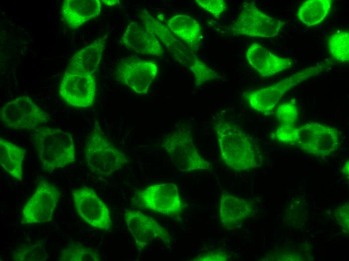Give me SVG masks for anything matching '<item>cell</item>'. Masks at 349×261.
I'll return each instance as SVG.
<instances>
[{
	"mask_svg": "<svg viewBox=\"0 0 349 261\" xmlns=\"http://www.w3.org/2000/svg\"><path fill=\"white\" fill-rule=\"evenodd\" d=\"M103 4H104L106 5L109 6H113L114 5H117V4L119 3V1L117 0H113V1H110V0H103L101 1Z\"/></svg>",
	"mask_w": 349,
	"mask_h": 261,
	"instance_id": "obj_32",
	"label": "cell"
},
{
	"mask_svg": "<svg viewBox=\"0 0 349 261\" xmlns=\"http://www.w3.org/2000/svg\"><path fill=\"white\" fill-rule=\"evenodd\" d=\"M167 27L192 50L200 45L202 31L200 25L193 17L186 15H176L168 20Z\"/></svg>",
	"mask_w": 349,
	"mask_h": 261,
	"instance_id": "obj_21",
	"label": "cell"
},
{
	"mask_svg": "<svg viewBox=\"0 0 349 261\" xmlns=\"http://www.w3.org/2000/svg\"><path fill=\"white\" fill-rule=\"evenodd\" d=\"M342 172L344 174L348 176V160L346 161L343 166Z\"/></svg>",
	"mask_w": 349,
	"mask_h": 261,
	"instance_id": "obj_33",
	"label": "cell"
},
{
	"mask_svg": "<svg viewBox=\"0 0 349 261\" xmlns=\"http://www.w3.org/2000/svg\"><path fill=\"white\" fill-rule=\"evenodd\" d=\"M158 72L156 63L138 58H128L117 67V79L135 92L146 93Z\"/></svg>",
	"mask_w": 349,
	"mask_h": 261,
	"instance_id": "obj_14",
	"label": "cell"
},
{
	"mask_svg": "<svg viewBox=\"0 0 349 261\" xmlns=\"http://www.w3.org/2000/svg\"><path fill=\"white\" fill-rule=\"evenodd\" d=\"M274 136L280 143L297 146L307 154L320 157L333 154L340 143L336 128L316 122L298 126L280 124Z\"/></svg>",
	"mask_w": 349,
	"mask_h": 261,
	"instance_id": "obj_1",
	"label": "cell"
},
{
	"mask_svg": "<svg viewBox=\"0 0 349 261\" xmlns=\"http://www.w3.org/2000/svg\"><path fill=\"white\" fill-rule=\"evenodd\" d=\"M138 16L143 26L162 42L173 57L189 69L199 59L193 51L177 39L167 27L151 16L147 11H139Z\"/></svg>",
	"mask_w": 349,
	"mask_h": 261,
	"instance_id": "obj_15",
	"label": "cell"
},
{
	"mask_svg": "<svg viewBox=\"0 0 349 261\" xmlns=\"http://www.w3.org/2000/svg\"><path fill=\"white\" fill-rule=\"evenodd\" d=\"M101 258L94 249L79 244H69L60 252L59 261H98Z\"/></svg>",
	"mask_w": 349,
	"mask_h": 261,
	"instance_id": "obj_25",
	"label": "cell"
},
{
	"mask_svg": "<svg viewBox=\"0 0 349 261\" xmlns=\"http://www.w3.org/2000/svg\"><path fill=\"white\" fill-rule=\"evenodd\" d=\"M335 217L342 230L345 232H348V203H345L341 206L335 213Z\"/></svg>",
	"mask_w": 349,
	"mask_h": 261,
	"instance_id": "obj_30",
	"label": "cell"
},
{
	"mask_svg": "<svg viewBox=\"0 0 349 261\" xmlns=\"http://www.w3.org/2000/svg\"><path fill=\"white\" fill-rule=\"evenodd\" d=\"M134 199L138 207L166 216L180 215L184 207L178 188L173 183L150 185L137 192Z\"/></svg>",
	"mask_w": 349,
	"mask_h": 261,
	"instance_id": "obj_9",
	"label": "cell"
},
{
	"mask_svg": "<svg viewBox=\"0 0 349 261\" xmlns=\"http://www.w3.org/2000/svg\"><path fill=\"white\" fill-rule=\"evenodd\" d=\"M84 155L88 169L101 177L111 175L128 162L126 155L110 142L98 125L86 140Z\"/></svg>",
	"mask_w": 349,
	"mask_h": 261,
	"instance_id": "obj_4",
	"label": "cell"
},
{
	"mask_svg": "<svg viewBox=\"0 0 349 261\" xmlns=\"http://www.w3.org/2000/svg\"><path fill=\"white\" fill-rule=\"evenodd\" d=\"M61 97L69 105L86 108L92 105L96 94V82L93 74L73 72L67 69L61 82Z\"/></svg>",
	"mask_w": 349,
	"mask_h": 261,
	"instance_id": "obj_12",
	"label": "cell"
},
{
	"mask_svg": "<svg viewBox=\"0 0 349 261\" xmlns=\"http://www.w3.org/2000/svg\"><path fill=\"white\" fill-rule=\"evenodd\" d=\"M124 218L127 229L137 248L141 250L156 239L169 244L171 237L167 230L154 218L134 209L125 210Z\"/></svg>",
	"mask_w": 349,
	"mask_h": 261,
	"instance_id": "obj_13",
	"label": "cell"
},
{
	"mask_svg": "<svg viewBox=\"0 0 349 261\" xmlns=\"http://www.w3.org/2000/svg\"><path fill=\"white\" fill-rule=\"evenodd\" d=\"M297 116L298 108L295 99L280 104L276 111V117L280 124H294Z\"/></svg>",
	"mask_w": 349,
	"mask_h": 261,
	"instance_id": "obj_27",
	"label": "cell"
},
{
	"mask_svg": "<svg viewBox=\"0 0 349 261\" xmlns=\"http://www.w3.org/2000/svg\"><path fill=\"white\" fill-rule=\"evenodd\" d=\"M106 38H98L76 53L67 69L76 72L93 74L98 70L105 45Z\"/></svg>",
	"mask_w": 349,
	"mask_h": 261,
	"instance_id": "obj_20",
	"label": "cell"
},
{
	"mask_svg": "<svg viewBox=\"0 0 349 261\" xmlns=\"http://www.w3.org/2000/svg\"><path fill=\"white\" fill-rule=\"evenodd\" d=\"M101 3L99 0H65L61 8L63 19L71 28L77 29L99 16Z\"/></svg>",
	"mask_w": 349,
	"mask_h": 261,
	"instance_id": "obj_19",
	"label": "cell"
},
{
	"mask_svg": "<svg viewBox=\"0 0 349 261\" xmlns=\"http://www.w3.org/2000/svg\"><path fill=\"white\" fill-rule=\"evenodd\" d=\"M284 25V22L266 14L250 3L243 7L230 26V31L235 35L272 38L279 35Z\"/></svg>",
	"mask_w": 349,
	"mask_h": 261,
	"instance_id": "obj_8",
	"label": "cell"
},
{
	"mask_svg": "<svg viewBox=\"0 0 349 261\" xmlns=\"http://www.w3.org/2000/svg\"><path fill=\"white\" fill-rule=\"evenodd\" d=\"M33 144L42 169L51 172L76 161L72 135L58 128L43 126L35 130Z\"/></svg>",
	"mask_w": 349,
	"mask_h": 261,
	"instance_id": "obj_3",
	"label": "cell"
},
{
	"mask_svg": "<svg viewBox=\"0 0 349 261\" xmlns=\"http://www.w3.org/2000/svg\"><path fill=\"white\" fill-rule=\"evenodd\" d=\"M162 147L181 172L189 173L210 168L209 162L198 152L192 133L185 125L178 126L163 139Z\"/></svg>",
	"mask_w": 349,
	"mask_h": 261,
	"instance_id": "obj_6",
	"label": "cell"
},
{
	"mask_svg": "<svg viewBox=\"0 0 349 261\" xmlns=\"http://www.w3.org/2000/svg\"><path fill=\"white\" fill-rule=\"evenodd\" d=\"M60 195L55 185L41 181L23 208L22 222L34 224L51 221Z\"/></svg>",
	"mask_w": 349,
	"mask_h": 261,
	"instance_id": "obj_11",
	"label": "cell"
},
{
	"mask_svg": "<svg viewBox=\"0 0 349 261\" xmlns=\"http://www.w3.org/2000/svg\"><path fill=\"white\" fill-rule=\"evenodd\" d=\"M332 5L331 0H308L299 7L297 17L306 26L320 24L329 14Z\"/></svg>",
	"mask_w": 349,
	"mask_h": 261,
	"instance_id": "obj_23",
	"label": "cell"
},
{
	"mask_svg": "<svg viewBox=\"0 0 349 261\" xmlns=\"http://www.w3.org/2000/svg\"><path fill=\"white\" fill-rule=\"evenodd\" d=\"M229 258L228 255L224 251H213L202 253L193 258V260H227Z\"/></svg>",
	"mask_w": 349,
	"mask_h": 261,
	"instance_id": "obj_31",
	"label": "cell"
},
{
	"mask_svg": "<svg viewBox=\"0 0 349 261\" xmlns=\"http://www.w3.org/2000/svg\"><path fill=\"white\" fill-rule=\"evenodd\" d=\"M195 2L216 18H218L226 8V2L223 0H196Z\"/></svg>",
	"mask_w": 349,
	"mask_h": 261,
	"instance_id": "obj_29",
	"label": "cell"
},
{
	"mask_svg": "<svg viewBox=\"0 0 349 261\" xmlns=\"http://www.w3.org/2000/svg\"><path fill=\"white\" fill-rule=\"evenodd\" d=\"M249 203L242 198L223 192L221 195L219 216L222 226L229 229L248 218L252 213Z\"/></svg>",
	"mask_w": 349,
	"mask_h": 261,
	"instance_id": "obj_18",
	"label": "cell"
},
{
	"mask_svg": "<svg viewBox=\"0 0 349 261\" xmlns=\"http://www.w3.org/2000/svg\"><path fill=\"white\" fill-rule=\"evenodd\" d=\"M1 121L15 130H36L43 126L49 115L30 97H16L6 103L0 111Z\"/></svg>",
	"mask_w": 349,
	"mask_h": 261,
	"instance_id": "obj_7",
	"label": "cell"
},
{
	"mask_svg": "<svg viewBox=\"0 0 349 261\" xmlns=\"http://www.w3.org/2000/svg\"><path fill=\"white\" fill-rule=\"evenodd\" d=\"M15 261H42L47 259L45 247L42 243L26 244L18 247L13 255Z\"/></svg>",
	"mask_w": 349,
	"mask_h": 261,
	"instance_id": "obj_26",
	"label": "cell"
},
{
	"mask_svg": "<svg viewBox=\"0 0 349 261\" xmlns=\"http://www.w3.org/2000/svg\"><path fill=\"white\" fill-rule=\"evenodd\" d=\"M221 157L229 168L237 171L257 167L259 154L251 138L237 124L220 120L215 123Z\"/></svg>",
	"mask_w": 349,
	"mask_h": 261,
	"instance_id": "obj_2",
	"label": "cell"
},
{
	"mask_svg": "<svg viewBox=\"0 0 349 261\" xmlns=\"http://www.w3.org/2000/svg\"><path fill=\"white\" fill-rule=\"evenodd\" d=\"M327 65L320 63L306 68L266 87L248 93L247 100L254 110L266 115L272 114L283 95L292 88L324 71Z\"/></svg>",
	"mask_w": 349,
	"mask_h": 261,
	"instance_id": "obj_5",
	"label": "cell"
},
{
	"mask_svg": "<svg viewBox=\"0 0 349 261\" xmlns=\"http://www.w3.org/2000/svg\"><path fill=\"white\" fill-rule=\"evenodd\" d=\"M246 57L249 65L262 77L276 75L290 68L293 64L291 59L274 54L257 43L248 47Z\"/></svg>",
	"mask_w": 349,
	"mask_h": 261,
	"instance_id": "obj_16",
	"label": "cell"
},
{
	"mask_svg": "<svg viewBox=\"0 0 349 261\" xmlns=\"http://www.w3.org/2000/svg\"><path fill=\"white\" fill-rule=\"evenodd\" d=\"M72 198L77 214L83 221L97 229H111L110 210L93 189L87 186L75 188L72 191Z\"/></svg>",
	"mask_w": 349,
	"mask_h": 261,
	"instance_id": "obj_10",
	"label": "cell"
},
{
	"mask_svg": "<svg viewBox=\"0 0 349 261\" xmlns=\"http://www.w3.org/2000/svg\"><path fill=\"white\" fill-rule=\"evenodd\" d=\"M121 42L127 48L139 54L158 56L163 54L158 39L137 22H132L128 24L121 38Z\"/></svg>",
	"mask_w": 349,
	"mask_h": 261,
	"instance_id": "obj_17",
	"label": "cell"
},
{
	"mask_svg": "<svg viewBox=\"0 0 349 261\" xmlns=\"http://www.w3.org/2000/svg\"><path fill=\"white\" fill-rule=\"evenodd\" d=\"M194 76L196 84L202 85L216 79L217 73L200 60L190 69Z\"/></svg>",
	"mask_w": 349,
	"mask_h": 261,
	"instance_id": "obj_28",
	"label": "cell"
},
{
	"mask_svg": "<svg viewBox=\"0 0 349 261\" xmlns=\"http://www.w3.org/2000/svg\"><path fill=\"white\" fill-rule=\"evenodd\" d=\"M329 54L336 61L348 63L349 60V32L338 31L330 35L327 40Z\"/></svg>",
	"mask_w": 349,
	"mask_h": 261,
	"instance_id": "obj_24",
	"label": "cell"
},
{
	"mask_svg": "<svg viewBox=\"0 0 349 261\" xmlns=\"http://www.w3.org/2000/svg\"><path fill=\"white\" fill-rule=\"evenodd\" d=\"M25 156V149L1 137V166L11 176L19 181L22 180Z\"/></svg>",
	"mask_w": 349,
	"mask_h": 261,
	"instance_id": "obj_22",
	"label": "cell"
}]
</instances>
